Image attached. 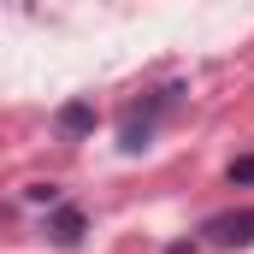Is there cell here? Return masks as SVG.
<instances>
[{
	"instance_id": "obj_1",
	"label": "cell",
	"mask_w": 254,
	"mask_h": 254,
	"mask_svg": "<svg viewBox=\"0 0 254 254\" xmlns=\"http://www.w3.org/2000/svg\"><path fill=\"white\" fill-rule=\"evenodd\" d=\"M178 95H184V89L172 83V89H160L148 107H130V113H125V125H119V148H125V154H142V148L154 142V125H160V119L178 107Z\"/></svg>"
},
{
	"instance_id": "obj_2",
	"label": "cell",
	"mask_w": 254,
	"mask_h": 254,
	"mask_svg": "<svg viewBox=\"0 0 254 254\" xmlns=\"http://www.w3.org/2000/svg\"><path fill=\"white\" fill-rule=\"evenodd\" d=\"M201 237L213 249H254V207H225L201 225Z\"/></svg>"
},
{
	"instance_id": "obj_3",
	"label": "cell",
	"mask_w": 254,
	"mask_h": 254,
	"mask_svg": "<svg viewBox=\"0 0 254 254\" xmlns=\"http://www.w3.org/2000/svg\"><path fill=\"white\" fill-rule=\"evenodd\" d=\"M83 231H89V213H83V207H71V201H60V207H54V219H48V237H54L60 249H77V243H83Z\"/></svg>"
},
{
	"instance_id": "obj_4",
	"label": "cell",
	"mask_w": 254,
	"mask_h": 254,
	"mask_svg": "<svg viewBox=\"0 0 254 254\" xmlns=\"http://www.w3.org/2000/svg\"><path fill=\"white\" fill-rule=\"evenodd\" d=\"M54 130L71 136V142H77V136H89V130H95V107H89V101H65L60 113H54Z\"/></svg>"
},
{
	"instance_id": "obj_5",
	"label": "cell",
	"mask_w": 254,
	"mask_h": 254,
	"mask_svg": "<svg viewBox=\"0 0 254 254\" xmlns=\"http://www.w3.org/2000/svg\"><path fill=\"white\" fill-rule=\"evenodd\" d=\"M30 201H42V207H60V184H30Z\"/></svg>"
},
{
	"instance_id": "obj_6",
	"label": "cell",
	"mask_w": 254,
	"mask_h": 254,
	"mask_svg": "<svg viewBox=\"0 0 254 254\" xmlns=\"http://www.w3.org/2000/svg\"><path fill=\"white\" fill-rule=\"evenodd\" d=\"M231 184H254V154H243V160H231Z\"/></svg>"
},
{
	"instance_id": "obj_7",
	"label": "cell",
	"mask_w": 254,
	"mask_h": 254,
	"mask_svg": "<svg viewBox=\"0 0 254 254\" xmlns=\"http://www.w3.org/2000/svg\"><path fill=\"white\" fill-rule=\"evenodd\" d=\"M166 254H195V243H172V249H166Z\"/></svg>"
}]
</instances>
